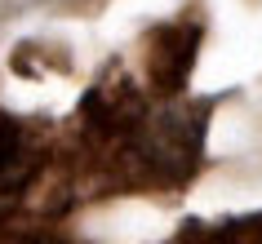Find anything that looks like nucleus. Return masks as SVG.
I'll use <instances>...</instances> for the list:
<instances>
[]
</instances>
